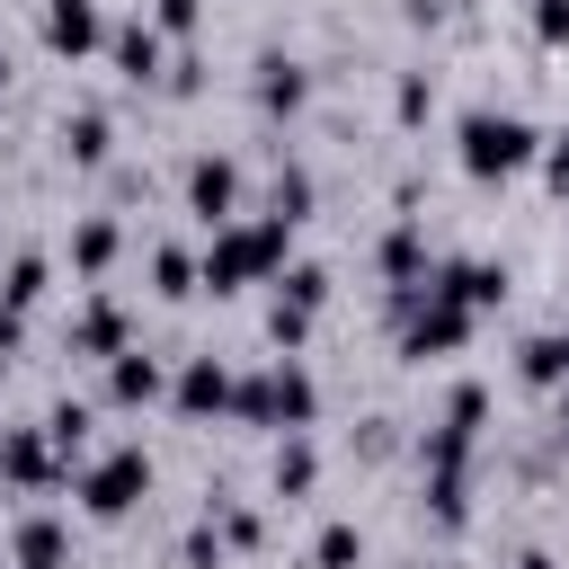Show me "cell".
Here are the masks:
<instances>
[{
    "mask_svg": "<svg viewBox=\"0 0 569 569\" xmlns=\"http://www.w3.org/2000/svg\"><path fill=\"white\" fill-rule=\"evenodd\" d=\"M284 249H293V222H276V213H258V222H222V231L204 240V258H196V284H204V293L267 284V276H284Z\"/></svg>",
    "mask_w": 569,
    "mask_h": 569,
    "instance_id": "cell-1",
    "label": "cell"
},
{
    "mask_svg": "<svg viewBox=\"0 0 569 569\" xmlns=\"http://www.w3.org/2000/svg\"><path fill=\"white\" fill-rule=\"evenodd\" d=\"M231 418H249V427H311L320 418V382L293 356H276L258 373H231Z\"/></svg>",
    "mask_w": 569,
    "mask_h": 569,
    "instance_id": "cell-2",
    "label": "cell"
},
{
    "mask_svg": "<svg viewBox=\"0 0 569 569\" xmlns=\"http://www.w3.org/2000/svg\"><path fill=\"white\" fill-rule=\"evenodd\" d=\"M453 151H462L471 178H516V169L542 151V133H533L516 107H471V116L453 124Z\"/></svg>",
    "mask_w": 569,
    "mask_h": 569,
    "instance_id": "cell-3",
    "label": "cell"
},
{
    "mask_svg": "<svg viewBox=\"0 0 569 569\" xmlns=\"http://www.w3.org/2000/svg\"><path fill=\"white\" fill-rule=\"evenodd\" d=\"M391 320H400V356L409 365H427V356H453V347H471V311L462 302H445L436 284H400L391 293Z\"/></svg>",
    "mask_w": 569,
    "mask_h": 569,
    "instance_id": "cell-4",
    "label": "cell"
},
{
    "mask_svg": "<svg viewBox=\"0 0 569 569\" xmlns=\"http://www.w3.org/2000/svg\"><path fill=\"white\" fill-rule=\"evenodd\" d=\"M142 498H151V453H142V445H116V453H98V462L80 471V507L107 516V525L133 516Z\"/></svg>",
    "mask_w": 569,
    "mask_h": 569,
    "instance_id": "cell-5",
    "label": "cell"
},
{
    "mask_svg": "<svg viewBox=\"0 0 569 569\" xmlns=\"http://www.w3.org/2000/svg\"><path fill=\"white\" fill-rule=\"evenodd\" d=\"M187 213H196L204 231L240 222V160H222V151H196V160H187Z\"/></svg>",
    "mask_w": 569,
    "mask_h": 569,
    "instance_id": "cell-6",
    "label": "cell"
},
{
    "mask_svg": "<svg viewBox=\"0 0 569 569\" xmlns=\"http://www.w3.org/2000/svg\"><path fill=\"white\" fill-rule=\"evenodd\" d=\"M427 284H436V293H445V302H462V311H471V320H480V311H498V302H507V267H498V258H445V267H436V276H427Z\"/></svg>",
    "mask_w": 569,
    "mask_h": 569,
    "instance_id": "cell-7",
    "label": "cell"
},
{
    "mask_svg": "<svg viewBox=\"0 0 569 569\" xmlns=\"http://www.w3.org/2000/svg\"><path fill=\"white\" fill-rule=\"evenodd\" d=\"M0 480H18V489H53V480H71V471H62V453L44 445V427H0Z\"/></svg>",
    "mask_w": 569,
    "mask_h": 569,
    "instance_id": "cell-8",
    "label": "cell"
},
{
    "mask_svg": "<svg viewBox=\"0 0 569 569\" xmlns=\"http://www.w3.org/2000/svg\"><path fill=\"white\" fill-rule=\"evenodd\" d=\"M169 400H178L187 418H222V409H231V365H222V356H187V365L169 373Z\"/></svg>",
    "mask_w": 569,
    "mask_h": 569,
    "instance_id": "cell-9",
    "label": "cell"
},
{
    "mask_svg": "<svg viewBox=\"0 0 569 569\" xmlns=\"http://www.w3.org/2000/svg\"><path fill=\"white\" fill-rule=\"evenodd\" d=\"M160 391H169V365H160V356H142V347L107 356V400H116V409H151Z\"/></svg>",
    "mask_w": 569,
    "mask_h": 569,
    "instance_id": "cell-10",
    "label": "cell"
},
{
    "mask_svg": "<svg viewBox=\"0 0 569 569\" xmlns=\"http://www.w3.org/2000/svg\"><path fill=\"white\" fill-rule=\"evenodd\" d=\"M107 62H116V80H160V27L151 18H124V27H107Z\"/></svg>",
    "mask_w": 569,
    "mask_h": 569,
    "instance_id": "cell-11",
    "label": "cell"
},
{
    "mask_svg": "<svg viewBox=\"0 0 569 569\" xmlns=\"http://www.w3.org/2000/svg\"><path fill=\"white\" fill-rule=\"evenodd\" d=\"M124 347H133V320H124L107 293L80 302V320H71V356H98V365H107V356H124Z\"/></svg>",
    "mask_w": 569,
    "mask_h": 569,
    "instance_id": "cell-12",
    "label": "cell"
},
{
    "mask_svg": "<svg viewBox=\"0 0 569 569\" xmlns=\"http://www.w3.org/2000/svg\"><path fill=\"white\" fill-rule=\"evenodd\" d=\"M62 560H71L62 516H18V533H9V569H62Z\"/></svg>",
    "mask_w": 569,
    "mask_h": 569,
    "instance_id": "cell-13",
    "label": "cell"
},
{
    "mask_svg": "<svg viewBox=\"0 0 569 569\" xmlns=\"http://www.w3.org/2000/svg\"><path fill=\"white\" fill-rule=\"evenodd\" d=\"M516 373H525L533 391H569V329H533V338L516 347Z\"/></svg>",
    "mask_w": 569,
    "mask_h": 569,
    "instance_id": "cell-14",
    "label": "cell"
},
{
    "mask_svg": "<svg viewBox=\"0 0 569 569\" xmlns=\"http://www.w3.org/2000/svg\"><path fill=\"white\" fill-rule=\"evenodd\" d=\"M302 98H311V71H302L293 53H258V107H267V116H293Z\"/></svg>",
    "mask_w": 569,
    "mask_h": 569,
    "instance_id": "cell-15",
    "label": "cell"
},
{
    "mask_svg": "<svg viewBox=\"0 0 569 569\" xmlns=\"http://www.w3.org/2000/svg\"><path fill=\"white\" fill-rule=\"evenodd\" d=\"M382 276H391V284H427V231H418L409 213L382 231Z\"/></svg>",
    "mask_w": 569,
    "mask_h": 569,
    "instance_id": "cell-16",
    "label": "cell"
},
{
    "mask_svg": "<svg viewBox=\"0 0 569 569\" xmlns=\"http://www.w3.org/2000/svg\"><path fill=\"white\" fill-rule=\"evenodd\" d=\"M116 249H124L116 213H89V222L71 231V267H80V276H107V267H116Z\"/></svg>",
    "mask_w": 569,
    "mask_h": 569,
    "instance_id": "cell-17",
    "label": "cell"
},
{
    "mask_svg": "<svg viewBox=\"0 0 569 569\" xmlns=\"http://www.w3.org/2000/svg\"><path fill=\"white\" fill-rule=\"evenodd\" d=\"M311 480H320V453H311L302 427H284V445H276V498H302Z\"/></svg>",
    "mask_w": 569,
    "mask_h": 569,
    "instance_id": "cell-18",
    "label": "cell"
},
{
    "mask_svg": "<svg viewBox=\"0 0 569 569\" xmlns=\"http://www.w3.org/2000/svg\"><path fill=\"white\" fill-rule=\"evenodd\" d=\"M107 142H116V124H107L98 107H80V116H62V151H71L80 169H98V160H107Z\"/></svg>",
    "mask_w": 569,
    "mask_h": 569,
    "instance_id": "cell-19",
    "label": "cell"
},
{
    "mask_svg": "<svg viewBox=\"0 0 569 569\" xmlns=\"http://www.w3.org/2000/svg\"><path fill=\"white\" fill-rule=\"evenodd\" d=\"M44 445H53V453H62V471H71V462L89 453V409H80V400H53V418H44Z\"/></svg>",
    "mask_w": 569,
    "mask_h": 569,
    "instance_id": "cell-20",
    "label": "cell"
},
{
    "mask_svg": "<svg viewBox=\"0 0 569 569\" xmlns=\"http://www.w3.org/2000/svg\"><path fill=\"white\" fill-rule=\"evenodd\" d=\"M44 284H53V267H44L36 249H18V258H9V276H0V293H9L18 311H36V302H44Z\"/></svg>",
    "mask_w": 569,
    "mask_h": 569,
    "instance_id": "cell-21",
    "label": "cell"
},
{
    "mask_svg": "<svg viewBox=\"0 0 569 569\" xmlns=\"http://www.w3.org/2000/svg\"><path fill=\"white\" fill-rule=\"evenodd\" d=\"M276 302H284V311H320V302H329V267H311V258L284 267V276H276Z\"/></svg>",
    "mask_w": 569,
    "mask_h": 569,
    "instance_id": "cell-22",
    "label": "cell"
},
{
    "mask_svg": "<svg viewBox=\"0 0 569 569\" xmlns=\"http://www.w3.org/2000/svg\"><path fill=\"white\" fill-rule=\"evenodd\" d=\"M462 507H471V471H427V516L462 525Z\"/></svg>",
    "mask_w": 569,
    "mask_h": 569,
    "instance_id": "cell-23",
    "label": "cell"
},
{
    "mask_svg": "<svg viewBox=\"0 0 569 569\" xmlns=\"http://www.w3.org/2000/svg\"><path fill=\"white\" fill-rule=\"evenodd\" d=\"M204 525L222 533V551H258V542H267V525H258V507H222V498H213V516H204Z\"/></svg>",
    "mask_w": 569,
    "mask_h": 569,
    "instance_id": "cell-24",
    "label": "cell"
},
{
    "mask_svg": "<svg viewBox=\"0 0 569 569\" xmlns=\"http://www.w3.org/2000/svg\"><path fill=\"white\" fill-rule=\"evenodd\" d=\"M151 284H160L169 302H187V293H204V284H196V258H187V249H151Z\"/></svg>",
    "mask_w": 569,
    "mask_h": 569,
    "instance_id": "cell-25",
    "label": "cell"
},
{
    "mask_svg": "<svg viewBox=\"0 0 569 569\" xmlns=\"http://www.w3.org/2000/svg\"><path fill=\"white\" fill-rule=\"evenodd\" d=\"M276 222H302L311 213V169H276V196H267Z\"/></svg>",
    "mask_w": 569,
    "mask_h": 569,
    "instance_id": "cell-26",
    "label": "cell"
},
{
    "mask_svg": "<svg viewBox=\"0 0 569 569\" xmlns=\"http://www.w3.org/2000/svg\"><path fill=\"white\" fill-rule=\"evenodd\" d=\"M311 560H320V569H356V560H365V533H356V525H320Z\"/></svg>",
    "mask_w": 569,
    "mask_h": 569,
    "instance_id": "cell-27",
    "label": "cell"
},
{
    "mask_svg": "<svg viewBox=\"0 0 569 569\" xmlns=\"http://www.w3.org/2000/svg\"><path fill=\"white\" fill-rule=\"evenodd\" d=\"M427 107H436V80H427V71H400V98H391V116H400V124H418Z\"/></svg>",
    "mask_w": 569,
    "mask_h": 569,
    "instance_id": "cell-28",
    "label": "cell"
},
{
    "mask_svg": "<svg viewBox=\"0 0 569 569\" xmlns=\"http://www.w3.org/2000/svg\"><path fill=\"white\" fill-rule=\"evenodd\" d=\"M267 338H276V347L293 356V347L311 338V311H284V302H267Z\"/></svg>",
    "mask_w": 569,
    "mask_h": 569,
    "instance_id": "cell-29",
    "label": "cell"
},
{
    "mask_svg": "<svg viewBox=\"0 0 569 569\" xmlns=\"http://www.w3.org/2000/svg\"><path fill=\"white\" fill-rule=\"evenodd\" d=\"M196 18H204V0H151V27H160V36H187Z\"/></svg>",
    "mask_w": 569,
    "mask_h": 569,
    "instance_id": "cell-30",
    "label": "cell"
},
{
    "mask_svg": "<svg viewBox=\"0 0 569 569\" xmlns=\"http://www.w3.org/2000/svg\"><path fill=\"white\" fill-rule=\"evenodd\" d=\"M533 44H569V0H533Z\"/></svg>",
    "mask_w": 569,
    "mask_h": 569,
    "instance_id": "cell-31",
    "label": "cell"
},
{
    "mask_svg": "<svg viewBox=\"0 0 569 569\" xmlns=\"http://www.w3.org/2000/svg\"><path fill=\"white\" fill-rule=\"evenodd\" d=\"M178 551H187V569H222V533H213V525H196Z\"/></svg>",
    "mask_w": 569,
    "mask_h": 569,
    "instance_id": "cell-32",
    "label": "cell"
},
{
    "mask_svg": "<svg viewBox=\"0 0 569 569\" xmlns=\"http://www.w3.org/2000/svg\"><path fill=\"white\" fill-rule=\"evenodd\" d=\"M542 169H551V187H560V196H569V124H560V133H551V142H542Z\"/></svg>",
    "mask_w": 569,
    "mask_h": 569,
    "instance_id": "cell-33",
    "label": "cell"
},
{
    "mask_svg": "<svg viewBox=\"0 0 569 569\" xmlns=\"http://www.w3.org/2000/svg\"><path fill=\"white\" fill-rule=\"evenodd\" d=\"M18 338H27V311H18V302H9V293H0V356H9V347H18Z\"/></svg>",
    "mask_w": 569,
    "mask_h": 569,
    "instance_id": "cell-34",
    "label": "cell"
},
{
    "mask_svg": "<svg viewBox=\"0 0 569 569\" xmlns=\"http://www.w3.org/2000/svg\"><path fill=\"white\" fill-rule=\"evenodd\" d=\"M516 569H560V560L551 551H516Z\"/></svg>",
    "mask_w": 569,
    "mask_h": 569,
    "instance_id": "cell-35",
    "label": "cell"
},
{
    "mask_svg": "<svg viewBox=\"0 0 569 569\" xmlns=\"http://www.w3.org/2000/svg\"><path fill=\"white\" fill-rule=\"evenodd\" d=\"M551 427H560V436H569V391H560V409H551Z\"/></svg>",
    "mask_w": 569,
    "mask_h": 569,
    "instance_id": "cell-36",
    "label": "cell"
},
{
    "mask_svg": "<svg viewBox=\"0 0 569 569\" xmlns=\"http://www.w3.org/2000/svg\"><path fill=\"white\" fill-rule=\"evenodd\" d=\"M0 98H9V53H0Z\"/></svg>",
    "mask_w": 569,
    "mask_h": 569,
    "instance_id": "cell-37",
    "label": "cell"
},
{
    "mask_svg": "<svg viewBox=\"0 0 569 569\" xmlns=\"http://www.w3.org/2000/svg\"><path fill=\"white\" fill-rule=\"evenodd\" d=\"M0 569H9V551H0Z\"/></svg>",
    "mask_w": 569,
    "mask_h": 569,
    "instance_id": "cell-38",
    "label": "cell"
},
{
    "mask_svg": "<svg viewBox=\"0 0 569 569\" xmlns=\"http://www.w3.org/2000/svg\"><path fill=\"white\" fill-rule=\"evenodd\" d=\"M560 204H569V196H560Z\"/></svg>",
    "mask_w": 569,
    "mask_h": 569,
    "instance_id": "cell-39",
    "label": "cell"
}]
</instances>
